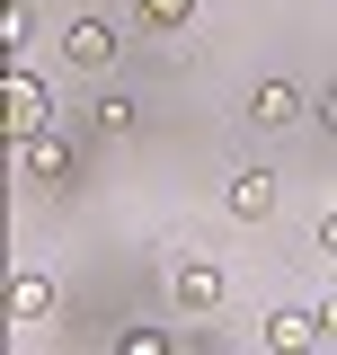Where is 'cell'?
<instances>
[{
  "label": "cell",
  "instance_id": "obj_11",
  "mask_svg": "<svg viewBox=\"0 0 337 355\" xmlns=\"http://www.w3.org/2000/svg\"><path fill=\"white\" fill-rule=\"evenodd\" d=\"M142 18L151 27H178V18H196V0H142Z\"/></svg>",
  "mask_w": 337,
  "mask_h": 355
},
{
  "label": "cell",
  "instance_id": "obj_9",
  "mask_svg": "<svg viewBox=\"0 0 337 355\" xmlns=\"http://www.w3.org/2000/svg\"><path fill=\"white\" fill-rule=\"evenodd\" d=\"M133 116H142V107H133L125 89H107V98H89V125L107 133V142H116V133H133Z\"/></svg>",
  "mask_w": 337,
  "mask_h": 355
},
{
  "label": "cell",
  "instance_id": "obj_14",
  "mask_svg": "<svg viewBox=\"0 0 337 355\" xmlns=\"http://www.w3.org/2000/svg\"><path fill=\"white\" fill-rule=\"evenodd\" d=\"M320 116H329V125H337V89H329V107H320Z\"/></svg>",
  "mask_w": 337,
  "mask_h": 355
},
{
  "label": "cell",
  "instance_id": "obj_12",
  "mask_svg": "<svg viewBox=\"0 0 337 355\" xmlns=\"http://www.w3.org/2000/svg\"><path fill=\"white\" fill-rule=\"evenodd\" d=\"M320 249H329V258H337V214H320Z\"/></svg>",
  "mask_w": 337,
  "mask_h": 355
},
{
  "label": "cell",
  "instance_id": "obj_1",
  "mask_svg": "<svg viewBox=\"0 0 337 355\" xmlns=\"http://www.w3.org/2000/svg\"><path fill=\"white\" fill-rule=\"evenodd\" d=\"M53 125V89L36 80V71H9V142H27V133Z\"/></svg>",
  "mask_w": 337,
  "mask_h": 355
},
{
  "label": "cell",
  "instance_id": "obj_6",
  "mask_svg": "<svg viewBox=\"0 0 337 355\" xmlns=\"http://www.w3.org/2000/svg\"><path fill=\"white\" fill-rule=\"evenodd\" d=\"M53 302H62V293H53V275H36V266H27V275H9V311H18V320H53Z\"/></svg>",
  "mask_w": 337,
  "mask_h": 355
},
{
  "label": "cell",
  "instance_id": "obj_7",
  "mask_svg": "<svg viewBox=\"0 0 337 355\" xmlns=\"http://www.w3.org/2000/svg\"><path fill=\"white\" fill-rule=\"evenodd\" d=\"M249 116H257V125H293V116H302V89L293 80H257L249 89Z\"/></svg>",
  "mask_w": 337,
  "mask_h": 355
},
{
  "label": "cell",
  "instance_id": "obj_4",
  "mask_svg": "<svg viewBox=\"0 0 337 355\" xmlns=\"http://www.w3.org/2000/svg\"><path fill=\"white\" fill-rule=\"evenodd\" d=\"M213 302H222V266H213V258H187V266H178V311L205 320Z\"/></svg>",
  "mask_w": 337,
  "mask_h": 355
},
{
  "label": "cell",
  "instance_id": "obj_2",
  "mask_svg": "<svg viewBox=\"0 0 337 355\" xmlns=\"http://www.w3.org/2000/svg\"><path fill=\"white\" fill-rule=\"evenodd\" d=\"M18 169H27V178H44V187H62V178H71V142H62L53 125H44V133H27V142H18Z\"/></svg>",
  "mask_w": 337,
  "mask_h": 355
},
{
  "label": "cell",
  "instance_id": "obj_5",
  "mask_svg": "<svg viewBox=\"0 0 337 355\" xmlns=\"http://www.w3.org/2000/svg\"><path fill=\"white\" fill-rule=\"evenodd\" d=\"M266 347L275 355H311L320 347V311H266Z\"/></svg>",
  "mask_w": 337,
  "mask_h": 355
},
{
  "label": "cell",
  "instance_id": "obj_10",
  "mask_svg": "<svg viewBox=\"0 0 337 355\" xmlns=\"http://www.w3.org/2000/svg\"><path fill=\"white\" fill-rule=\"evenodd\" d=\"M27 36H36V18H27V0H9V9H0V44L27 53Z\"/></svg>",
  "mask_w": 337,
  "mask_h": 355
},
{
  "label": "cell",
  "instance_id": "obj_13",
  "mask_svg": "<svg viewBox=\"0 0 337 355\" xmlns=\"http://www.w3.org/2000/svg\"><path fill=\"white\" fill-rule=\"evenodd\" d=\"M320 338H337V302H320Z\"/></svg>",
  "mask_w": 337,
  "mask_h": 355
},
{
  "label": "cell",
  "instance_id": "obj_3",
  "mask_svg": "<svg viewBox=\"0 0 337 355\" xmlns=\"http://www.w3.org/2000/svg\"><path fill=\"white\" fill-rule=\"evenodd\" d=\"M62 53H71L80 71H107V62H116V27H107V18H71V27H62Z\"/></svg>",
  "mask_w": 337,
  "mask_h": 355
},
{
  "label": "cell",
  "instance_id": "obj_8",
  "mask_svg": "<svg viewBox=\"0 0 337 355\" xmlns=\"http://www.w3.org/2000/svg\"><path fill=\"white\" fill-rule=\"evenodd\" d=\"M231 214H240V222H266V214H275V178H266V169H240V178H231Z\"/></svg>",
  "mask_w": 337,
  "mask_h": 355
}]
</instances>
